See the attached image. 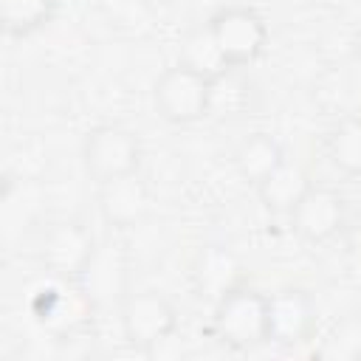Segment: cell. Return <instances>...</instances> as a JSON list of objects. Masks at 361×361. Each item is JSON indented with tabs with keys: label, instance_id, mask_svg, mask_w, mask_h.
<instances>
[{
	"label": "cell",
	"instance_id": "cell-10",
	"mask_svg": "<svg viewBox=\"0 0 361 361\" xmlns=\"http://www.w3.org/2000/svg\"><path fill=\"white\" fill-rule=\"evenodd\" d=\"M96 200L104 223L113 228H133L149 214V186L138 172L99 183Z\"/></svg>",
	"mask_w": 361,
	"mask_h": 361
},
{
	"label": "cell",
	"instance_id": "cell-5",
	"mask_svg": "<svg viewBox=\"0 0 361 361\" xmlns=\"http://www.w3.org/2000/svg\"><path fill=\"white\" fill-rule=\"evenodd\" d=\"M209 28L231 68L254 65L268 48V25L248 6H226L209 17Z\"/></svg>",
	"mask_w": 361,
	"mask_h": 361
},
{
	"label": "cell",
	"instance_id": "cell-1",
	"mask_svg": "<svg viewBox=\"0 0 361 361\" xmlns=\"http://www.w3.org/2000/svg\"><path fill=\"white\" fill-rule=\"evenodd\" d=\"M214 336L231 350H254L268 344V296L240 285L214 302Z\"/></svg>",
	"mask_w": 361,
	"mask_h": 361
},
{
	"label": "cell",
	"instance_id": "cell-4",
	"mask_svg": "<svg viewBox=\"0 0 361 361\" xmlns=\"http://www.w3.org/2000/svg\"><path fill=\"white\" fill-rule=\"evenodd\" d=\"M96 240L93 234L76 223V220H59L51 223L39 243H37V262L51 276L62 279H82L96 257Z\"/></svg>",
	"mask_w": 361,
	"mask_h": 361
},
{
	"label": "cell",
	"instance_id": "cell-11",
	"mask_svg": "<svg viewBox=\"0 0 361 361\" xmlns=\"http://www.w3.org/2000/svg\"><path fill=\"white\" fill-rule=\"evenodd\" d=\"M192 282L197 296L209 299L212 305L220 302L228 290L243 285V265L240 259L223 245H206L197 251L192 265Z\"/></svg>",
	"mask_w": 361,
	"mask_h": 361
},
{
	"label": "cell",
	"instance_id": "cell-15",
	"mask_svg": "<svg viewBox=\"0 0 361 361\" xmlns=\"http://www.w3.org/2000/svg\"><path fill=\"white\" fill-rule=\"evenodd\" d=\"M59 0H0V25L8 37H31L56 17Z\"/></svg>",
	"mask_w": 361,
	"mask_h": 361
},
{
	"label": "cell",
	"instance_id": "cell-18",
	"mask_svg": "<svg viewBox=\"0 0 361 361\" xmlns=\"http://www.w3.org/2000/svg\"><path fill=\"white\" fill-rule=\"evenodd\" d=\"M102 8H104L110 23L135 28V25H141L147 20L149 3L147 0H102Z\"/></svg>",
	"mask_w": 361,
	"mask_h": 361
},
{
	"label": "cell",
	"instance_id": "cell-17",
	"mask_svg": "<svg viewBox=\"0 0 361 361\" xmlns=\"http://www.w3.org/2000/svg\"><path fill=\"white\" fill-rule=\"evenodd\" d=\"M316 355L319 358H333V361L361 358V324L344 322L341 327H336L330 333V338L322 341V347L316 350Z\"/></svg>",
	"mask_w": 361,
	"mask_h": 361
},
{
	"label": "cell",
	"instance_id": "cell-3",
	"mask_svg": "<svg viewBox=\"0 0 361 361\" xmlns=\"http://www.w3.org/2000/svg\"><path fill=\"white\" fill-rule=\"evenodd\" d=\"M82 161L87 175L99 183L133 175L141 166V141L121 124H99L82 141Z\"/></svg>",
	"mask_w": 361,
	"mask_h": 361
},
{
	"label": "cell",
	"instance_id": "cell-6",
	"mask_svg": "<svg viewBox=\"0 0 361 361\" xmlns=\"http://www.w3.org/2000/svg\"><path fill=\"white\" fill-rule=\"evenodd\" d=\"M178 330L175 305L158 290H135L121 299V333L138 350H155Z\"/></svg>",
	"mask_w": 361,
	"mask_h": 361
},
{
	"label": "cell",
	"instance_id": "cell-12",
	"mask_svg": "<svg viewBox=\"0 0 361 361\" xmlns=\"http://www.w3.org/2000/svg\"><path fill=\"white\" fill-rule=\"evenodd\" d=\"M310 186H313V180L307 178V172L299 164L285 161L276 172H271L262 183H257V195H259V203L265 206V212L290 217V212L296 209V203L305 197V192Z\"/></svg>",
	"mask_w": 361,
	"mask_h": 361
},
{
	"label": "cell",
	"instance_id": "cell-19",
	"mask_svg": "<svg viewBox=\"0 0 361 361\" xmlns=\"http://www.w3.org/2000/svg\"><path fill=\"white\" fill-rule=\"evenodd\" d=\"M353 45H355V54L361 56V25L355 28V37H353Z\"/></svg>",
	"mask_w": 361,
	"mask_h": 361
},
{
	"label": "cell",
	"instance_id": "cell-8",
	"mask_svg": "<svg viewBox=\"0 0 361 361\" xmlns=\"http://www.w3.org/2000/svg\"><path fill=\"white\" fill-rule=\"evenodd\" d=\"M290 226L305 243H330L347 226V200L330 186H310L290 212Z\"/></svg>",
	"mask_w": 361,
	"mask_h": 361
},
{
	"label": "cell",
	"instance_id": "cell-14",
	"mask_svg": "<svg viewBox=\"0 0 361 361\" xmlns=\"http://www.w3.org/2000/svg\"><path fill=\"white\" fill-rule=\"evenodd\" d=\"M178 65H183V68H189V71H195L212 82L231 71V65L223 56L209 23L186 31V37L180 39V48H178Z\"/></svg>",
	"mask_w": 361,
	"mask_h": 361
},
{
	"label": "cell",
	"instance_id": "cell-2",
	"mask_svg": "<svg viewBox=\"0 0 361 361\" xmlns=\"http://www.w3.org/2000/svg\"><path fill=\"white\" fill-rule=\"evenodd\" d=\"M152 104L169 124H195L212 113V79L183 65L166 68L152 87Z\"/></svg>",
	"mask_w": 361,
	"mask_h": 361
},
{
	"label": "cell",
	"instance_id": "cell-13",
	"mask_svg": "<svg viewBox=\"0 0 361 361\" xmlns=\"http://www.w3.org/2000/svg\"><path fill=\"white\" fill-rule=\"evenodd\" d=\"M285 161L288 158H285L282 144L268 133H254V135L243 138L240 147L234 149V166H237L240 178L254 186L262 183L271 172H276Z\"/></svg>",
	"mask_w": 361,
	"mask_h": 361
},
{
	"label": "cell",
	"instance_id": "cell-7",
	"mask_svg": "<svg viewBox=\"0 0 361 361\" xmlns=\"http://www.w3.org/2000/svg\"><path fill=\"white\" fill-rule=\"evenodd\" d=\"M34 319L48 327L56 336H71L79 327H85L90 310H93V296L82 285V279H62L51 276L48 285H42L34 299H31Z\"/></svg>",
	"mask_w": 361,
	"mask_h": 361
},
{
	"label": "cell",
	"instance_id": "cell-9",
	"mask_svg": "<svg viewBox=\"0 0 361 361\" xmlns=\"http://www.w3.org/2000/svg\"><path fill=\"white\" fill-rule=\"evenodd\" d=\"M316 330V302L305 288H279L268 296V341L305 344Z\"/></svg>",
	"mask_w": 361,
	"mask_h": 361
},
{
	"label": "cell",
	"instance_id": "cell-16",
	"mask_svg": "<svg viewBox=\"0 0 361 361\" xmlns=\"http://www.w3.org/2000/svg\"><path fill=\"white\" fill-rule=\"evenodd\" d=\"M327 158L344 175L361 178V116H347L330 130Z\"/></svg>",
	"mask_w": 361,
	"mask_h": 361
}]
</instances>
